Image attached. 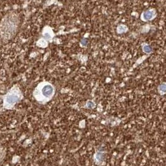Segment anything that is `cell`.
I'll use <instances>...</instances> for the list:
<instances>
[{"instance_id":"obj_5","label":"cell","mask_w":166,"mask_h":166,"mask_svg":"<svg viewBox=\"0 0 166 166\" xmlns=\"http://www.w3.org/2000/svg\"><path fill=\"white\" fill-rule=\"evenodd\" d=\"M159 90L161 92L164 93V94L166 92V84L164 83V84H162L161 85H160Z\"/></svg>"},{"instance_id":"obj_1","label":"cell","mask_w":166,"mask_h":166,"mask_svg":"<svg viewBox=\"0 0 166 166\" xmlns=\"http://www.w3.org/2000/svg\"><path fill=\"white\" fill-rule=\"evenodd\" d=\"M19 99V94L17 91H11L8 94L6 95L5 98V107L8 108L11 107L14 104L17 103Z\"/></svg>"},{"instance_id":"obj_6","label":"cell","mask_w":166,"mask_h":166,"mask_svg":"<svg viewBox=\"0 0 166 166\" xmlns=\"http://www.w3.org/2000/svg\"><path fill=\"white\" fill-rule=\"evenodd\" d=\"M126 29H127V28L125 27L124 26H123V25L120 26L118 27V31H119V32H120V33H121V32L122 33V32H124L125 31H126Z\"/></svg>"},{"instance_id":"obj_10","label":"cell","mask_w":166,"mask_h":166,"mask_svg":"<svg viewBox=\"0 0 166 166\" xmlns=\"http://www.w3.org/2000/svg\"><path fill=\"white\" fill-rule=\"evenodd\" d=\"M2 157H3V154H2L1 151L0 150V161H1V159H2Z\"/></svg>"},{"instance_id":"obj_2","label":"cell","mask_w":166,"mask_h":166,"mask_svg":"<svg viewBox=\"0 0 166 166\" xmlns=\"http://www.w3.org/2000/svg\"><path fill=\"white\" fill-rule=\"evenodd\" d=\"M41 94L43 97L45 98H49L54 94V88L51 85L48 84L44 85L41 89Z\"/></svg>"},{"instance_id":"obj_8","label":"cell","mask_w":166,"mask_h":166,"mask_svg":"<svg viewBox=\"0 0 166 166\" xmlns=\"http://www.w3.org/2000/svg\"><path fill=\"white\" fill-rule=\"evenodd\" d=\"M39 46H43V47L46 46V42L45 41H44V40H39Z\"/></svg>"},{"instance_id":"obj_7","label":"cell","mask_w":166,"mask_h":166,"mask_svg":"<svg viewBox=\"0 0 166 166\" xmlns=\"http://www.w3.org/2000/svg\"><path fill=\"white\" fill-rule=\"evenodd\" d=\"M44 37L46 39H51V35L50 34V33L48 32H46L44 34Z\"/></svg>"},{"instance_id":"obj_4","label":"cell","mask_w":166,"mask_h":166,"mask_svg":"<svg viewBox=\"0 0 166 166\" xmlns=\"http://www.w3.org/2000/svg\"><path fill=\"white\" fill-rule=\"evenodd\" d=\"M143 51L144 52L147 54H149L151 53L152 52V48L151 47V46H149V45H145L143 46Z\"/></svg>"},{"instance_id":"obj_9","label":"cell","mask_w":166,"mask_h":166,"mask_svg":"<svg viewBox=\"0 0 166 166\" xmlns=\"http://www.w3.org/2000/svg\"><path fill=\"white\" fill-rule=\"evenodd\" d=\"M94 107V104L92 102H89L87 103V107H88V108H92Z\"/></svg>"},{"instance_id":"obj_3","label":"cell","mask_w":166,"mask_h":166,"mask_svg":"<svg viewBox=\"0 0 166 166\" xmlns=\"http://www.w3.org/2000/svg\"><path fill=\"white\" fill-rule=\"evenodd\" d=\"M155 15V12L154 10H148L145 11L143 14V18L144 20H150L154 18Z\"/></svg>"}]
</instances>
